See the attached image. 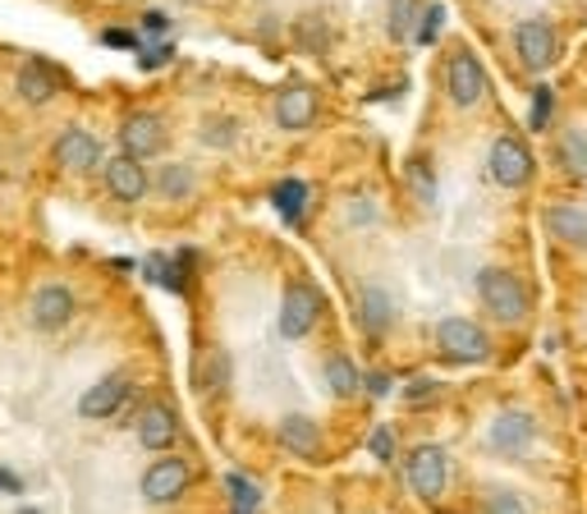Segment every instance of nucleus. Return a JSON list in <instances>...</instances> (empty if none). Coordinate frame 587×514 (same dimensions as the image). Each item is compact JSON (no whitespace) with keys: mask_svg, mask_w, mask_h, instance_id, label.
Returning <instances> with one entry per match:
<instances>
[{"mask_svg":"<svg viewBox=\"0 0 587 514\" xmlns=\"http://www.w3.org/2000/svg\"><path fill=\"white\" fill-rule=\"evenodd\" d=\"M555 120V88L551 83H538L532 88V111H528V128L532 134H546Z\"/></svg>","mask_w":587,"mask_h":514,"instance_id":"29","label":"nucleus"},{"mask_svg":"<svg viewBox=\"0 0 587 514\" xmlns=\"http://www.w3.org/2000/svg\"><path fill=\"white\" fill-rule=\"evenodd\" d=\"M275 442H280V450H290L298 459H317L321 455V427L303 414H285L275 423Z\"/></svg>","mask_w":587,"mask_h":514,"instance_id":"16","label":"nucleus"},{"mask_svg":"<svg viewBox=\"0 0 587 514\" xmlns=\"http://www.w3.org/2000/svg\"><path fill=\"white\" fill-rule=\"evenodd\" d=\"M189 487H193V465H189V459L161 455L157 465L143 473V501H151V505H174V501L189 492Z\"/></svg>","mask_w":587,"mask_h":514,"instance_id":"7","label":"nucleus"},{"mask_svg":"<svg viewBox=\"0 0 587 514\" xmlns=\"http://www.w3.org/2000/svg\"><path fill=\"white\" fill-rule=\"evenodd\" d=\"M431 340H437V358L450 368H473V364H487L492 358L487 331H482L477 322H469V317H445Z\"/></svg>","mask_w":587,"mask_h":514,"instance_id":"2","label":"nucleus"},{"mask_svg":"<svg viewBox=\"0 0 587 514\" xmlns=\"http://www.w3.org/2000/svg\"><path fill=\"white\" fill-rule=\"evenodd\" d=\"M482 514H528V505H523V496L505 492V487H492L487 501H482Z\"/></svg>","mask_w":587,"mask_h":514,"instance_id":"30","label":"nucleus"},{"mask_svg":"<svg viewBox=\"0 0 587 514\" xmlns=\"http://www.w3.org/2000/svg\"><path fill=\"white\" fill-rule=\"evenodd\" d=\"M271 202L290 225H303V216H308V185L303 179H280L271 189Z\"/></svg>","mask_w":587,"mask_h":514,"instance_id":"22","label":"nucleus"},{"mask_svg":"<svg viewBox=\"0 0 587 514\" xmlns=\"http://www.w3.org/2000/svg\"><path fill=\"white\" fill-rule=\"evenodd\" d=\"M487 175L496 179L500 189H528L532 175H538V157H532V147L523 134H500L487 152Z\"/></svg>","mask_w":587,"mask_h":514,"instance_id":"4","label":"nucleus"},{"mask_svg":"<svg viewBox=\"0 0 587 514\" xmlns=\"http://www.w3.org/2000/svg\"><path fill=\"white\" fill-rule=\"evenodd\" d=\"M124 400H129V377H124V372H111V377L92 381L88 391H83L79 414H83V418H111V414H120Z\"/></svg>","mask_w":587,"mask_h":514,"instance_id":"15","label":"nucleus"},{"mask_svg":"<svg viewBox=\"0 0 587 514\" xmlns=\"http://www.w3.org/2000/svg\"><path fill=\"white\" fill-rule=\"evenodd\" d=\"M19 514H42V510H33V505H23V510H19Z\"/></svg>","mask_w":587,"mask_h":514,"instance_id":"40","label":"nucleus"},{"mask_svg":"<svg viewBox=\"0 0 587 514\" xmlns=\"http://www.w3.org/2000/svg\"><path fill=\"white\" fill-rule=\"evenodd\" d=\"M101 42H106V46H120V51H138V37L124 33V29H106V33H101Z\"/></svg>","mask_w":587,"mask_h":514,"instance_id":"35","label":"nucleus"},{"mask_svg":"<svg viewBox=\"0 0 587 514\" xmlns=\"http://www.w3.org/2000/svg\"><path fill=\"white\" fill-rule=\"evenodd\" d=\"M368 377H372V381H363V386H372V395H386V391H391V377H386V372H368Z\"/></svg>","mask_w":587,"mask_h":514,"instance_id":"37","label":"nucleus"},{"mask_svg":"<svg viewBox=\"0 0 587 514\" xmlns=\"http://www.w3.org/2000/svg\"><path fill=\"white\" fill-rule=\"evenodd\" d=\"M445 97H450V107H459V111H473L477 101L487 97V69H482V60L473 56L469 46L450 51V60H445Z\"/></svg>","mask_w":587,"mask_h":514,"instance_id":"6","label":"nucleus"},{"mask_svg":"<svg viewBox=\"0 0 587 514\" xmlns=\"http://www.w3.org/2000/svg\"><path fill=\"white\" fill-rule=\"evenodd\" d=\"M170 29V19L161 14V10H151V14H143V33H166Z\"/></svg>","mask_w":587,"mask_h":514,"instance_id":"36","label":"nucleus"},{"mask_svg":"<svg viewBox=\"0 0 587 514\" xmlns=\"http://www.w3.org/2000/svg\"><path fill=\"white\" fill-rule=\"evenodd\" d=\"M202 138H207L212 147L216 143H229V138H235V120H212L207 128H202Z\"/></svg>","mask_w":587,"mask_h":514,"instance_id":"34","label":"nucleus"},{"mask_svg":"<svg viewBox=\"0 0 587 514\" xmlns=\"http://www.w3.org/2000/svg\"><path fill=\"white\" fill-rule=\"evenodd\" d=\"M391 322H395V303H391V294L381 290V286H368V290L359 294V326L368 331V340H381V336H386Z\"/></svg>","mask_w":587,"mask_h":514,"instance_id":"20","label":"nucleus"},{"mask_svg":"<svg viewBox=\"0 0 587 514\" xmlns=\"http://www.w3.org/2000/svg\"><path fill=\"white\" fill-rule=\"evenodd\" d=\"M487 442H492L496 455H528L532 446H538V418H532L528 409H500V414L492 418Z\"/></svg>","mask_w":587,"mask_h":514,"instance_id":"9","label":"nucleus"},{"mask_svg":"<svg viewBox=\"0 0 587 514\" xmlns=\"http://www.w3.org/2000/svg\"><path fill=\"white\" fill-rule=\"evenodd\" d=\"M418 19H422L418 0H391V10H386V37L395 46H404L408 37H418Z\"/></svg>","mask_w":587,"mask_h":514,"instance_id":"24","label":"nucleus"},{"mask_svg":"<svg viewBox=\"0 0 587 514\" xmlns=\"http://www.w3.org/2000/svg\"><path fill=\"white\" fill-rule=\"evenodd\" d=\"M555 166L569 179H587V138L578 128H565V134L555 138Z\"/></svg>","mask_w":587,"mask_h":514,"instance_id":"23","label":"nucleus"},{"mask_svg":"<svg viewBox=\"0 0 587 514\" xmlns=\"http://www.w3.org/2000/svg\"><path fill=\"white\" fill-rule=\"evenodd\" d=\"M477 294L487 303V313L505 326H519L528 313H532V290L528 280L515 276L509 267H482L477 271Z\"/></svg>","mask_w":587,"mask_h":514,"instance_id":"1","label":"nucleus"},{"mask_svg":"<svg viewBox=\"0 0 587 514\" xmlns=\"http://www.w3.org/2000/svg\"><path fill=\"white\" fill-rule=\"evenodd\" d=\"M170 56H174V51H170V42H157V46H147V51H143V56H138V65H143V69H161Z\"/></svg>","mask_w":587,"mask_h":514,"instance_id":"33","label":"nucleus"},{"mask_svg":"<svg viewBox=\"0 0 587 514\" xmlns=\"http://www.w3.org/2000/svg\"><path fill=\"white\" fill-rule=\"evenodd\" d=\"M321 381H326L330 400H353V395L363 391V372H359V364H353L349 354H326Z\"/></svg>","mask_w":587,"mask_h":514,"instance_id":"19","label":"nucleus"},{"mask_svg":"<svg viewBox=\"0 0 587 514\" xmlns=\"http://www.w3.org/2000/svg\"><path fill=\"white\" fill-rule=\"evenodd\" d=\"M14 88H19V97L29 101V107H46V101L60 92V74L50 69L46 60H23V65H19Z\"/></svg>","mask_w":587,"mask_h":514,"instance_id":"17","label":"nucleus"},{"mask_svg":"<svg viewBox=\"0 0 587 514\" xmlns=\"http://www.w3.org/2000/svg\"><path fill=\"white\" fill-rule=\"evenodd\" d=\"M404 185H408V193L422 202V208H431V202H437V170H431L427 157H408V161H404Z\"/></svg>","mask_w":587,"mask_h":514,"instance_id":"25","label":"nucleus"},{"mask_svg":"<svg viewBox=\"0 0 587 514\" xmlns=\"http://www.w3.org/2000/svg\"><path fill=\"white\" fill-rule=\"evenodd\" d=\"M74 308H79L74 290L60 286V280H50V286H42V290L33 294V326H37V331H60V326H69Z\"/></svg>","mask_w":587,"mask_h":514,"instance_id":"14","label":"nucleus"},{"mask_svg":"<svg viewBox=\"0 0 587 514\" xmlns=\"http://www.w3.org/2000/svg\"><path fill=\"white\" fill-rule=\"evenodd\" d=\"M120 147L129 152V157H161L166 152V120L157 111H134V115H124L120 124Z\"/></svg>","mask_w":587,"mask_h":514,"instance_id":"11","label":"nucleus"},{"mask_svg":"<svg viewBox=\"0 0 587 514\" xmlns=\"http://www.w3.org/2000/svg\"><path fill=\"white\" fill-rule=\"evenodd\" d=\"M546 230L551 239L569 244V248H587V212L583 208H569V202H555V208H546Z\"/></svg>","mask_w":587,"mask_h":514,"instance_id":"21","label":"nucleus"},{"mask_svg":"<svg viewBox=\"0 0 587 514\" xmlns=\"http://www.w3.org/2000/svg\"><path fill=\"white\" fill-rule=\"evenodd\" d=\"M431 391H437V381H414V386H408V400H422V395H431Z\"/></svg>","mask_w":587,"mask_h":514,"instance_id":"38","label":"nucleus"},{"mask_svg":"<svg viewBox=\"0 0 587 514\" xmlns=\"http://www.w3.org/2000/svg\"><path fill=\"white\" fill-rule=\"evenodd\" d=\"M157 189H161V198H170V202H184V198L193 193V170L180 166V161H170V166L157 175Z\"/></svg>","mask_w":587,"mask_h":514,"instance_id":"27","label":"nucleus"},{"mask_svg":"<svg viewBox=\"0 0 587 514\" xmlns=\"http://www.w3.org/2000/svg\"><path fill=\"white\" fill-rule=\"evenodd\" d=\"M50 157H56L60 170L69 175H88L101 166V143L88 134V128H65V134L56 138V147H50Z\"/></svg>","mask_w":587,"mask_h":514,"instance_id":"12","label":"nucleus"},{"mask_svg":"<svg viewBox=\"0 0 587 514\" xmlns=\"http://www.w3.org/2000/svg\"><path fill=\"white\" fill-rule=\"evenodd\" d=\"M317 111H321V101L308 83H285L275 92L271 101V115L280 128H290V134H303V128H313L317 124Z\"/></svg>","mask_w":587,"mask_h":514,"instance_id":"10","label":"nucleus"},{"mask_svg":"<svg viewBox=\"0 0 587 514\" xmlns=\"http://www.w3.org/2000/svg\"><path fill=\"white\" fill-rule=\"evenodd\" d=\"M368 450H372V459H381V465H391L395 459V427H372Z\"/></svg>","mask_w":587,"mask_h":514,"instance_id":"32","label":"nucleus"},{"mask_svg":"<svg viewBox=\"0 0 587 514\" xmlns=\"http://www.w3.org/2000/svg\"><path fill=\"white\" fill-rule=\"evenodd\" d=\"M0 492H14V496H19V492H23V482H19L14 473H5V469H0Z\"/></svg>","mask_w":587,"mask_h":514,"instance_id":"39","label":"nucleus"},{"mask_svg":"<svg viewBox=\"0 0 587 514\" xmlns=\"http://www.w3.org/2000/svg\"><path fill=\"white\" fill-rule=\"evenodd\" d=\"M404 478H408V487H414V496L441 501L445 487H450V455H445V446H437V442L414 446V450H408V459H404Z\"/></svg>","mask_w":587,"mask_h":514,"instance_id":"5","label":"nucleus"},{"mask_svg":"<svg viewBox=\"0 0 587 514\" xmlns=\"http://www.w3.org/2000/svg\"><path fill=\"white\" fill-rule=\"evenodd\" d=\"M174 436H180V423H174V409L170 404H147L138 414V442L147 450H170Z\"/></svg>","mask_w":587,"mask_h":514,"instance_id":"18","label":"nucleus"},{"mask_svg":"<svg viewBox=\"0 0 587 514\" xmlns=\"http://www.w3.org/2000/svg\"><path fill=\"white\" fill-rule=\"evenodd\" d=\"M515 56L528 74H546L560 56V37L546 19H523L519 29H515Z\"/></svg>","mask_w":587,"mask_h":514,"instance_id":"8","label":"nucleus"},{"mask_svg":"<svg viewBox=\"0 0 587 514\" xmlns=\"http://www.w3.org/2000/svg\"><path fill=\"white\" fill-rule=\"evenodd\" d=\"M441 29H445V5L437 0V5H422V19H418V42L422 46H431L441 37Z\"/></svg>","mask_w":587,"mask_h":514,"instance_id":"31","label":"nucleus"},{"mask_svg":"<svg viewBox=\"0 0 587 514\" xmlns=\"http://www.w3.org/2000/svg\"><path fill=\"white\" fill-rule=\"evenodd\" d=\"M106 193L115 198V202H143L147 198V166L138 161V157H129V152H120V157H111L106 161Z\"/></svg>","mask_w":587,"mask_h":514,"instance_id":"13","label":"nucleus"},{"mask_svg":"<svg viewBox=\"0 0 587 514\" xmlns=\"http://www.w3.org/2000/svg\"><path fill=\"white\" fill-rule=\"evenodd\" d=\"M225 381H229V354L212 349L197 364V391H225Z\"/></svg>","mask_w":587,"mask_h":514,"instance_id":"28","label":"nucleus"},{"mask_svg":"<svg viewBox=\"0 0 587 514\" xmlns=\"http://www.w3.org/2000/svg\"><path fill=\"white\" fill-rule=\"evenodd\" d=\"M321 308H326V299H321V290L313 286V280H294V286H285V294H280V317H275L280 336H285L290 345L308 340L317 331V322H321Z\"/></svg>","mask_w":587,"mask_h":514,"instance_id":"3","label":"nucleus"},{"mask_svg":"<svg viewBox=\"0 0 587 514\" xmlns=\"http://www.w3.org/2000/svg\"><path fill=\"white\" fill-rule=\"evenodd\" d=\"M225 492H229V510H235V514H258L262 492H258V482H252V478L229 473V478H225Z\"/></svg>","mask_w":587,"mask_h":514,"instance_id":"26","label":"nucleus"}]
</instances>
